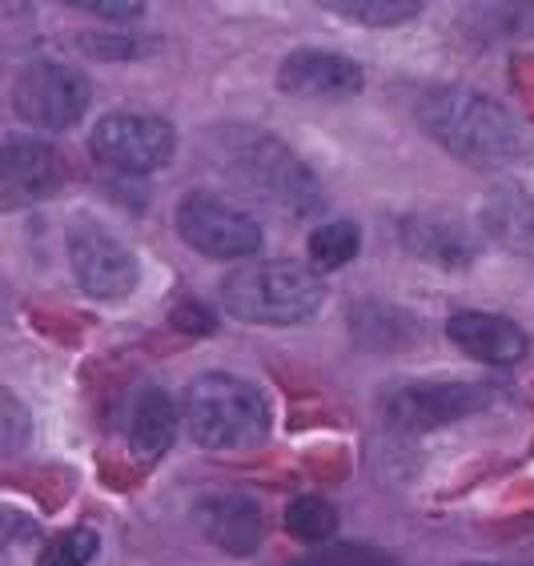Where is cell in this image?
Masks as SVG:
<instances>
[{
  "instance_id": "cell-6",
  "label": "cell",
  "mask_w": 534,
  "mask_h": 566,
  "mask_svg": "<svg viewBox=\"0 0 534 566\" xmlns=\"http://www.w3.org/2000/svg\"><path fill=\"white\" fill-rule=\"evenodd\" d=\"M88 101H93L88 76L61 61H33L21 69L17 85H12V105L21 120L49 133L73 129L76 120L85 117Z\"/></svg>"
},
{
  "instance_id": "cell-22",
  "label": "cell",
  "mask_w": 534,
  "mask_h": 566,
  "mask_svg": "<svg viewBox=\"0 0 534 566\" xmlns=\"http://www.w3.org/2000/svg\"><path fill=\"white\" fill-rule=\"evenodd\" d=\"M177 329H186V334H213L218 329V317L209 310L206 302H197V297H186V302L177 305L174 314H169Z\"/></svg>"
},
{
  "instance_id": "cell-7",
  "label": "cell",
  "mask_w": 534,
  "mask_h": 566,
  "mask_svg": "<svg viewBox=\"0 0 534 566\" xmlns=\"http://www.w3.org/2000/svg\"><path fill=\"white\" fill-rule=\"evenodd\" d=\"M69 265L76 285L97 302H125L142 282V265L129 245L93 218H76L69 226Z\"/></svg>"
},
{
  "instance_id": "cell-18",
  "label": "cell",
  "mask_w": 534,
  "mask_h": 566,
  "mask_svg": "<svg viewBox=\"0 0 534 566\" xmlns=\"http://www.w3.org/2000/svg\"><path fill=\"white\" fill-rule=\"evenodd\" d=\"M285 531L302 538V543H326L338 531V511L317 494H302L285 506Z\"/></svg>"
},
{
  "instance_id": "cell-8",
  "label": "cell",
  "mask_w": 534,
  "mask_h": 566,
  "mask_svg": "<svg viewBox=\"0 0 534 566\" xmlns=\"http://www.w3.org/2000/svg\"><path fill=\"white\" fill-rule=\"evenodd\" d=\"M88 149L105 169H117V174H157L169 165L177 149V133L169 120L161 117H145V113H109L93 125V137H88Z\"/></svg>"
},
{
  "instance_id": "cell-12",
  "label": "cell",
  "mask_w": 534,
  "mask_h": 566,
  "mask_svg": "<svg viewBox=\"0 0 534 566\" xmlns=\"http://www.w3.org/2000/svg\"><path fill=\"white\" fill-rule=\"evenodd\" d=\"M398 233H402V245L415 258L430 265H442V270H467L474 258H479V241L470 233V226L447 209H418V213H406L398 221Z\"/></svg>"
},
{
  "instance_id": "cell-15",
  "label": "cell",
  "mask_w": 534,
  "mask_h": 566,
  "mask_svg": "<svg viewBox=\"0 0 534 566\" xmlns=\"http://www.w3.org/2000/svg\"><path fill=\"white\" fill-rule=\"evenodd\" d=\"M479 226L502 250L534 258V189L523 181H502L482 197Z\"/></svg>"
},
{
  "instance_id": "cell-11",
  "label": "cell",
  "mask_w": 534,
  "mask_h": 566,
  "mask_svg": "<svg viewBox=\"0 0 534 566\" xmlns=\"http://www.w3.org/2000/svg\"><path fill=\"white\" fill-rule=\"evenodd\" d=\"M278 88L297 101H342L362 88V65L326 49H297L278 69Z\"/></svg>"
},
{
  "instance_id": "cell-20",
  "label": "cell",
  "mask_w": 534,
  "mask_h": 566,
  "mask_svg": "<svg viewBox=\"0 0 534 566\" xmlns=\"http://www.w3.org/2000/svg\"><path fill=\"white\" fill-rule=\"evenodd\" d=\"M326 9L362 24H398V21H410L422 4L418 0H329Z\"/></svg>"
},
{
  "instance_id": "cell-1",
  "label": "cell",
  "mask_w": 534,
  "mask_h": 566,
  "mask_svg": "<svg viewBox=\"0 0 534 566\" xmlns=\"http://www.w3.org/2000/svg\"><path fill=\"white\" fill-rule=\"evenodd\" d=\"M418 125L434 145L474 169H511L531 157V133L506 105L467 85H434L418 97Z\"/></svg>"
},
{
  "instance_id": "cell-16",
  "label": "cell",
  "mask_w": 534,
  "mask_h": 566,
  "mask_svg": "<svg viewBox=\"0 0 534 566\" xmlns=\"http://www.w3.org/2000/svg\"><path fill=\"white\" fill-rule=\"evenodd\" d=\"M177 438V402L161 386H149V390L137 394L129 415V450L142 462H157L165 450L174 447Z\"/></svg>"
},
{
  "instance_id": "cell-2",
  "label": "cell",
  "mask_w": 534,
  "mask_h": 566,
  "mask_svg": "<svg viewBox=\"0 0 534 566\" xmlns=\"http://www.w3.org/2000/svg\"><path fill=\"white\" fill-rule=\"evenodd\" d=\"M218 161L221 177L238 193L253 197L258 206L282 218H310L322 209V189L310 165L290 145H282L270 133L258 129H229L218 133Z\"/></svg>"
},
{
  "instance_id": "cell-13",
  "label": "cell",
  "mask_w": 534,
  "mask_h": 566,
  "mask_svg": "<svg viewBox=\"0 0 534 566\" xmlns=\"http://www.w3.org/2000/svg\"><path fill=\"white\" fill-rule=\"evenodd\" d=\"M193 523L206 543L233 558H245L262 546V506L250 494H209L193 506Z\"/></svg>"
},
{
  "instance_id": "cell-24",
  "label": "cell",
  "mask_w": 534,
  "mask_h": 566,
  "mask_svg": "<svg viewBox=\"0 0 534 566\" xmlns=\"http://www.w3.org/2000/svg\"><path fill=\"white\" fill-rule=\"evenodd\" d=\"M9 531H12V523H9V514L0 511V551H4V543H9Z\"/></svg>"
},
{
  "instance_id": "cell-5",
  "label": "cell",
  "mask_w": 534,
  "mask_h": 566,
  "mask_svg": "<svg viewBox=\"0 0 534 566\" xmlns=\"http://www.w3.org/2000/svg\"><path fill=\"white\" fill-rule=\"evenodd\" d=\"M177 233L201 258L213 262H245L262 250V226L250 209L233 206L226 197L197 189L177 206Z\"/></svg>"
},
{
  "instance_id": "cell-9",
  "label": "cell",
  "mask_w": 534,
  "mask_h": 566,
  "mask_svg": "<svg viewBox=\"0 0 534 566\" xmlns=\"http://www.w3.org/2000/svg\"><path fill=\"white\" fill-rule=\"evenodd\" d=\"M491 406V386L479 381H410L386 398V418L398 430H438Z\"/></svg>"
},
{
  "instance_id": "cell-17",
  "label": "cell",
  "mask_w": 534,
  "mask_h": 566,
  "mask_svg": "<svg viewBox=\"0 0 534 566\" xmlns=\"http://www.w3.org/2000/svg\"><path fill=\"white\" fill-rule=\"evenodd\" d=\"M362 233L354 221H329V226H317L305 241V253L317 270H342L358 258Z\"/></svg>"
},
{
  "instance_id": "cell-4",
  "label": "cell",
  "mask_w": 534,
  "mask_h": 566,
  "mask_svg": "<svg viewBox=\"0 0 534 566\" xmlns=\"http://www.w3.org/2000/svg\"><path fill=\"white\" fill-rule=\"evenodd\" d=\"M326 285L310 265L258 262L238 265L221 282V310L250 326H297L322 310Z\"/></svg>"
},
{
  "instance_id": "cell-14",
  "label": "cell",
  "mask_w": 534,
  "mask_h": 566,
  "mask_svg": "<svg viewBox=\"0 0 534 566\" xmlns=\"http://www.w3.org/2000/svg\"><path fill=\"white\" fill-rule=\"evenodd\" d=\"M447 338L462 354H470L474 361H486V366H519L526 358V349H531L526 334L514 326L511 317L482 314V310H467V314L450 317Z\"/></svg>"
},
{
  "instance_id": "cell-23",
  "label": "cell",
  "mask_w": 534,
  "mask_h": 566,
  "mask_svg": "<svg viewBox=\"0 0 534 566\" xmlns=\"http://www.w3.org/2000/svg\"><path fill=\"white\" fill-rule=\"evenodd\" d=\"M76 9H88L97 17H109V21H137L145 12L142 0H81Z\"/></svg>"
},
{
  "instance_id": "cell-3",
  "label": "cell",
  "mask_w": 534,
  "mask_h": 566,
  "mask_svg": "<svg viewBox=\"0 0 534 566\" xmlns=\"http://www.w3.org/2000/svg\"><path fill=\"white\" fill-rule=\"evenodd\" d=\"M181 422L201 450H245L270 434V402L245 378L201 374L181 398Z\"/></svg>"
},
{
  "instance_id": "cell-21",
  "label": "cell",
  "mask_w": 534,
  "mask_h": 566,
  "mask_svg": "<svg viewBox=\"0 0 534 566\" xmlns=\"http://www.w3.org/2000/svg\"><path fill=\"white\" fill-rule=\"evenodd\" d=\"M29 442V415L21 402H12L9 394H0V454H12Z\"/></svg>"
},
{
  "instance_id": "cell-19",
  "label": "cell",
  "mask_w": 534,
  "mask_h": 566,
  "mask_svg": "<svg viewBox=\"0 0 534 566\" xmlns=\"http://www.w3.org/2000/svg\"><path fill=\"white\" fill-rule=\"evenodd\" d=\"M101 551V538L97 531H88V526H73V531L56 534L53 543L44 546L36 566H88L97 558Z\"/></svg>"
},
{
  "instance_id": "cell-10",
  "label": "cell",
  "mask_w": 534,
  "mask_h": 566,
  "mask_svg": "<svg viewBox=\"0 0 534 566\" xmlns=\"http://www.w3.org/2000/svg\"><path fill=\"white\" fill-rule=\"evenodd\" d=\"M65 186V161L49 142L12 137L0 142V209L41 206Z\"/></svg>"
}]
</instances>
